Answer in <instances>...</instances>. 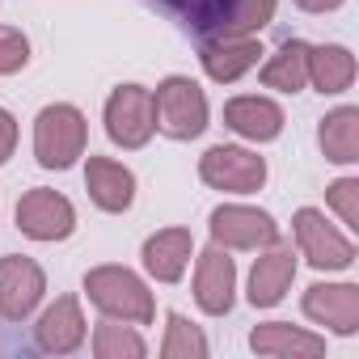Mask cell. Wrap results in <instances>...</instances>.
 <instances>
[{
	"label": "cell",
	"mask_w": 359,
	"mask_h": 359,
	"mask_svg": "<svg viewBox=\"0 0 359 359\" xmlns=\"http://www.w3.org/2000/svg\"><path fill=\"white\" fill-rule=\"evenodd\" d=\"M85 296L97 313L114 317V321H127V325H148L156 317V304H152V292L144 287V279L127 266H93L85 275Z\"/></svg>",
	"instance_id": "obj_1"
},
{
	"label": "cell",
	"mask_w": 359,
	"mask_h": 359,
	"mask_svg": "<svg viewBox=\"0 0 359 359\" xmlns=\"http://www.w3.org/2000/svg\"><path fill=\"white\" fill-rule=\"evenodd\" d=\"M85 144H89V123L76 106L55 102V106L39 110V118H34V161L43 169H72L85 156Z\"/></svg>",
	"instance_id": "obj_2"
},
{
	"label": "cell",
	"mask_w": 359,
	"mask_h": 359,
	"mask_svg": "<svg viewBox=\"0 0 359 359\" xmlns=\"http://www.w3.org/2000/svg\"><path fill=\"white\" fill-rule=\"evenodd\" d=\"M156 102V131L169 140H195L208 131V93L191 76H165L152 93Z\"/></svg>",
	"instance_id": "obj_3"
},
{
	"label": "cell",
	"mask_w": 359,
	"mask_h": 359,
	"mask_svg": "<svg viewBox=\"0 0 359 359\" xmlns=\"http://www.w3.org/2000/svg\"><path fill=\"white\" fill-rule=\"evenodd\" d=\"M199 177L224 195H254L266 182V161L237 144H216L199 156Z\"/></svg>",
	"instance_id": "obj_4"
},
{
	"label": "cell",
	"mask_w": 359,
	"mask_h": 359,
	"mask_svg": "<svg viewBox=\"0 0 359 359\" xmlns=\"http://www.w3.org/2000/svg\"><path fill=\"white\" fill-rule=\"evenodd\" d=\"M156 131V102L144 85H118L106 97V135L118 148H144Z\"/></svg>",
	"instance_id": "obj_5"
},
{
	"label": "cell",
	"mask_w": 359,
	"mask_h": 359,
	"mask_svg": "<svg viewBox=\"0 0 359 359\" xmlns=\"http://www.w3.org/2000/svg\"><path fill=\"white\" fill-rule=\"evenodd\" d=\"M292 233H296L300 254H304L317 271H346V266L355 262L351 237L338 233V229L325 220V212H317V208H300V212L292 216Z\"/></svg>",
	"instance_id": "obj_6"
},
{
	"label": "cell",
	"mask_w": 359,
	"mask_h": 359,
	"mask_svg": "<svg viewBox=\"0 0 359 359\" xmlns=\"http://www.w3.org/2000/svg\"><path fill=\"white\" fill-rule=\"evenodd\" d=\"M208 229H212V241L224 250H271L279 241V224L266 212L241 208V203H220Z\"/></svg>",
	"instance_id": "obj_7"
},
{
	"label": "cell",
	"mask_w": 359,
	"mask_h": 359,
	"mask_svg": "<svg viewBox=\"0 0 359 359\" xmlns=\"http://www.w3.org/2000/svg\"><path fill=\"white\" fill-rule=\"evenodd\" d=\"M47 292V275L34 258L26 254H5L0 258V317L5 321H26Z\"/></svg>",
	"instance_id": "obj_8"
},
{
	"label": "cell",
	"mask_w": 359,
	"mask_h": 359,
	"mask_svg": "<svg viewBox=\"0 0 359 359\" xmlns=\"http://www.w3.org/2000/svg\"><path fill=\"white\" fill-rule=\"evenodd\" d=\"M18 229L30 241H64L76 229V208L60 195V191H26L18 199Z\"/></svg>",
	"instance_id": "obj_9"
},
{
	"label": "cell",
	"mask_w": 359,
	"mask_h": 359,
	"mask_svg": "<svg viewBox=\"0 0 359 359\" xmlns=\"http://www.w3.org/2000/svg\"><path fill=\"white\" fill-rule=\"evenodd\" d=\"M237 300V266L224 245H212L195 262V304L208 317H224Z\"/></svg>",
	"instance_id": "obj_10"
},
{
	"label": "cell",
	"mask_w": 359,
	"mask_h": 359,
	"mask_svg": "<svg viewBox=\"0 0 359 359\" xmlns=\"http://www.w3.org/2000/svg\"><path fill=\"white\" fill-rule=\"evenodd\" d=\"M304 317L351 338L359 330V287L355 283H313L300 300Z\"/></svg>",
	"instance_id": "obj_11"
},
{
	"label": "cell",
	"mask_w": 359,
	"mask_h": 359,
	"mask_svg": "<svg viewBox=\"0 0 359 359\" xmlns=\"http://www.w3.org/2000/svg\"><path fill=\"white\" fill-rule=\"evenodd\" d=\"M85 191H89V199H93L102 212L118 216V212H127V208L135 203V173H131L123 161L89 156V165H85Z\"/></svg>",
	"instance_id": "obj_12"
},
{
	"label": "cell",
	"mask_w": 359,
	"mask_h": 359,
	"mask_svg": "<svg viewBox=\"0 0 359 359\" xmlns=\"http://www.w3.org/2000/svg\"><path fill=\"white\" fill-rule=\"evenodd\" d=\"M224 127H233L241 140L271 144V140H279V131H283V106L271 102V97H258V93L229 97V102H224Z\"/></svg>",
	"instance_id": "obj_13"
},
{
	"label": "cell",
	"mask_w": 359,
	"mask_h": 359,
	"mask_svg": "<svg viewBox=\"0 0 359 359\" xmlns=\"http://www.w3.org/2000/svg\"><path fill=\"white\" fill-rule=\"evenodd\" d=\"M89 325H85V313H81V300L76 296H60L34 325V342L39 351L47 355H72L81 342H85Z\"/></svg>",
	"instance_id": "obj_14"
},
{
	"label": "cell",
	"mask_w": 359,
	"mask_h": 359,
	"mask_svg": "<svg viewBox=\"0 0 359 359\" xmlns=\"http://www.w3.org/2000/svg\"><path fill=\"white\" fill-rule=\"evenodd\" d=\"M191 254H195V237L191 229H161L144 241V271L156 279V283H177L191 266Z\"/></svg>",
	"instance_id": "obj_15"
},
{
	"label": "cell",
	"mask_w": 359,
	"mask_h": 359,
	"mask_svg": "<svg viewBox=\"0 0 359 359\" xmlns=\"http://www.w3.org/2000/svg\"><path fill=\"white\" fill-rule=\"evenodd\" d=\"M258 60H262V43L258 39H208L203 47H199V64H203V72L216 81V85H233V81H241L250 68H258Z\"/></svg>",
	"instance_id": "obj_16"
},
{
	"label": "cell",
	"mask_w": 359,
	"mask_h": 359,
	"mask_svg": "<svg viewBox=\"0 0 359 359\" xmlns=\"http://www.w3.org/2000/svg\"><path fill=\"white\" fill-rule=\"evenodd\" d=\"M292 279H296V254L275 241V245L254 262V271H250V292H245V296H250L254 309H275V304L287 296Z\"/></svg>",
	"instance_id": "obj_17"
},
{
	"label": "cell",
	"mask_w": 359,
	"mask_h": 359,
	"mask_svg": "<svg viewBox=\"0 0 359 359\" xmlns=\"http://www.w3.org/2000/svg\"><path fill=\"white\" fill-rule=\"evenodd\" d=\"M250 346L258 355H275V359H317V355H325V338L321 334H309V330L287 325V321L254 325Z\"/></svg>",
	"instance_id": "obj_18"
},
{
	"label": "cell",
	"mask_w": 359,
	"mask_h": 359,
	"mask_svg": "<svg viewBox=\"0 0 359 359\" xmlns=\"http://www.w3.org/2000/svg\"><path fill=\"white\" fill-rule=\"evenodd\" d=\"M317 144L325 152V161L334 165H355L359 161V110L355 106H338L321 118L317 127Z\"/></svg>",
	"instance_id": "obj_19"
},
{
	"label": "cell",
	"mask_w": 359,
	"mask_h": 359,
	"mask_svg": "<svg viewBox=\"0 0 359 359\" xmlns=\"http://www.w3.org/2000/svg\"><path fill=\"white\" fill-rule=\"evenodd\" d=\"M309 81L317 93H346L355 85V55L338 43L309 47Z\"/></svg>",
	"instance_id": "obj_20"
},
{
	"label": "cell",
	"mask_w": 359,
	"mask_h": 359,
	"mask_svg": "<svg viewBox=\"0 0 359 359\" xmlns=\"http://www.w3.org/2000/svg\"><path fill=\"white\" fill-rule=\"evenodd\" d=\"M309 81V43L287 39L266 64H262V85L279 89V93H300Z\"/></svg>",
	"instance_id": "obj_21"
},
{
	"label": "cell",
	"mask_w": 359,
	"mask_h": 359,
	"mask_svg": "<svg viewBox=\"0 0 359 359\" xmlns=\"http://www.w3.org/2000/svg\"><path fill=\"white\" fill-rule=\"evenodd\" d=\"M279 0H233L224 9V18L212 26L216 39H254L262 26H271Z\"/></svg>",
	"instance_id": "obj_22"
},
{
	"label": "cell",
	"mask_w": 359,
	"mask_h": 359,
	"mask_svg": "<svg viewBox=\"0 0 359 359\" xmlns=\"http://www.w3.org/2000/svg\"><path fill=\"white\" fill-rule=\"evenodd\" d=\"M144 351H148L144 338H140L127 321L106 317V321L93 330V355H97V359H140Z\"/></svg>",
	"instance_id": "obj_23"
},
{
	"label": "cell",
	"mask_w": 359,
	"mask_h": 359,
	"mask_svg": "<svg viewBox=\"0 0 359 359\" xmlns=\"http://www.w3.org/2000/svg\"><path fill=\"white\" fill-rule=\"evenodd\" d=\"M165 359H203L208 355V338L199 325H191L182 313H169L165 317V342H161Z\"/></svg>",
	"instance_id": "obj_24"
},
{
	"label": "cell",
	"mask_w": 359,
	"mask_h": 359,
	"mask_svg": "<svg viewBox=\"0 0 359 359\" xmlns=\"http://www.w3.org/2000/svg\"><path fill=\"white\" fill-rule=\"evenodd\" d=\"M156 5H165L169 13H177L187 26H195V30H212L220 18H224V9L233 5V0H156Z\"/></svg>",
	"instance_id": "obj_25"
},
{
	"label": "cell",
	"mask_w": 359,
	"mask_h": 359,
	"mask_svg": "<svg viewBox=\"0 0 359 359\" xmlns=\"http://www.w3.org/2000/svg\"><path fill=\"white\" fill-rule=\"evenodd\" d=\"M30 64V39L18 26H0V76H13Z\"/></svg>",
	"instance_id": "obj_26"
},
{
	"label": "cell",
	"mask_w": 359,
	"mask_h": 359,
	"mask_svg": "<svg viewBox=\"0 0 359 359\" xmlns=\"http://www.w3.org/2000/svg\"><path fill=\"white\" fill-rule=\"evenodd\" d=\"M325 199H330V208L342 216V224H359V177H338V182L325 191Z\"/></svg>",
	"instance_id": "obj_27"
},
{
	"label": "cell",
	"mask_w": 359,
	"mask_h": 359,
	"mask_svg": "<svg viewBox=\"0 0 359 359\" xmlns=\"http://www.w3.org/2000/svg\"><path fill=\"white\" fill-rule=\"evenodd\" d=\"M13 148H18V118L0 106V165L13 156Z\"/></svg>",
	"instance_id": "obj_28"
},
{
	"label": "cell",
	"mask_w": 359,
	"mask_h": 359,
	"mask_svg": "<svg viewBox=\"0 0 359 359\" xmlns=\"http://www.w3.org/2000/svg\"><path fill=\"white\" fill-rule=\"evenodd\" d=\"M296 9H304V13H334L342 0H292Z\"/></svg>",
	"instance_id": "obj_29"
}]
</instances>
